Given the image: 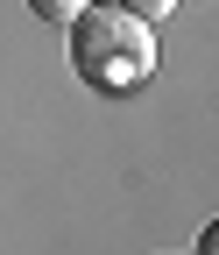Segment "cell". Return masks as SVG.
<instances>
[{"label": "cell", "instance_id": "1", "mask_svg": "<svg viewBox=\"0 0 219 255\" xmlns=\"http://www.w3.org/2000/svg\"><path fill=\"white\" fill-rule=\"evenodd\" d=\"M71 71L92 92H135L155 71V28L120 7H85L71 21Z\"/></svg>", "mask_w": 219, "mask_h": 255}, {"label": "cell", "instance_id": "2", "mask_svg": "<svg viewBox=\"0 0 219 255\" xmlns=\"http://www.w3.org/2000/svg\"><path fill=\"white\" fill-rule=\"evenodd\" d=\"M85 7H92V0H28V14H43V21H64V28H71Z\"/></svg>", "mask_w": 219, "mask_h": 255}, {"label": "cell", "instance_id": "3", "mask_svg": "<svg viewBox=\"0 0 219 255\" xmlns=\"http://www.w3.org/2000/svg\"><path fill=\"white\" fill-rule=\"evenodd\" d=\"M113 7H120V14H135V21H148V28H155V21H163V14H177V0H113Z\"/></svg>", "mask_w": 219, "mask_h": 255}]
</instances>
